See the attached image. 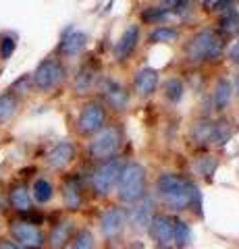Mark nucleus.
Masks as SVG:
<instances>
[{"label": "nucleus", "mask_w": 239, "mask_h": 249, "mask_svg": "<svg viewBox=\"0 0 239 249\" xmlns=\"http://www.w3.org/2000/svg\"><path fill=\"white\" fill-rule=\"evenodd\" d=\"M121 170H123V162L119 158H110V160L100 162V164L92 170L90 177H88L90 189L94 191L96 196H100V197L109 196L110 191L117 189Z\"/></svg>", "instance_id": "nucleus-3"}, {"label": "nucleus", "mask_w": 239, "mask_h": 249, "mask_svg": "<svg viewBox=\"0 0 239 249\" xmlns=\"http://www.w3.org/2000/svg\"><path fill=\"white\" fill-rule=\"evenodd\" d=\"M165 96L171 100L173 104H177L183 98V83L179 79H175V77L173 79H168L166 85H165Z\"/></svg>", "instance_id": "nucleus-30"}, {"label": "nucleus", "mask_w": 239, "mask_h": 249, "mask_svg": "<svg viewBox=\"0 0 239 249\" xmlns=\"http://www.w3.org/2000/svg\"><path fill=\"white\" fill-rule=\"evenodd\" d=\"M29 88H32V77L23 75V77H19V79L11 85V89H9V91L13 93V96H17V93H27Z\"/></svg>", "instance_id": "nucleus-33"}, {"label": "nucleus", "mask_w": 239, "mask_h": 249, "mask_svg": "<svg viewBox=\"0 0 239 249\" xmlns=\"http://www.w3.org/2000/svg\"><path fill=\"white\" fill-rule=\"evenodd\" d=\"M175 37H177V31L175 29L160 25V27H156L150 34V42L152 44H165V42H173Z\"/></svg>", "instance_id": "nucleus-29"}, {"label": "nucleus", "mask_w": 239, "mask_h": 249, "mask_svg": "<svg viewBox=\"0 0 239 249\" xmlns=\"http://www.w3.org/2000/svg\"><path fill=\"white\" fill-rule=\"evenodd\" d=\"M137 42H140V25L131 23V25L123 31L121 40L117 42V48H114V56L119 60H125L131 56V52L137 48Z\"/></svg>", "instance_id": "nucleus-17"}, {"label": "nucleus", "mask_w": 239, "mask_h": 249, "mask_svg": "<svg viewBox=\"0 0 239 249\" xmlns=\"http://www.w3.org/2000/svg\"><path fill=\"white\" fill-rule=\"evenodd\" d=\"M222 2H225V0H202L204 9H208V11H217Z\"/></svg>", "instance_id": "nucleus-35"}, {"label": "nucleus", "mask_w": 239, "mask_h": 249, "mask_svg": "<svg viewBox=\"0 0 239 249\" xmlns=\"http://www.w3.org/2000/svg\"><path fill=\"white\" fill-rule=\"evenodd\" d=\"M221 29L227 36H235L239 34V13L233 4H229V9L221 15Z\"/></svg>", "instance_id": "nucleus-25"}, {"label": "nucleus", "mask_w": 239, "mask_h": 249, "mask_svg": "<svg viewBox=\"0 0 239 249\" xmlns=\"http://www.w3.org/2000/svg\"><path fill=\"white\" fill-rule=\"evenodd\" d=\"M121 147V135L114 127H104L100 129L96 135H92V142L88 145V152L92 156V160H98V162H104V160H110L117 156Z\"/></svg>", "instance_id": "nucleus-5"}, {"label": "nucleus", "mask_w": 239, "mask_h": 249, "mask_svg": "<svg viewBox=\"0 0 239 249\" xmlns=\"http://www.w3.org/2000/svg\"><path fill=\"white\" fill-rule=\"evenodd\" d=\"M194 168H196L198 175H202L206 178V181H212V177H214V173H217V168H219V160L214 158V156H210V154L198 156V158L194 160Z\"/></svg>", "instance_id": "nucleus-23"}, {"label": "nucleus", "mask_w": 239, "mask_h": 249, "mask_svg": "<svg viewBox=\"0 0 239 249\" xmlns=\"http://www.w3.org/2000/svg\"><path fill=\"white\" fill-rule=\"evenodd\" d=\"M156 85H158V73H156V69L144 67V69L137 71L135 81H133V88H135V91L140 93L142 98L152 96V93L156 91Z\"/></svg>", "instance_id": "nucleus-19"}, {"label": "nucleus", "mask_w": 239, "mask_h": 249, "mask_svg": "<svg viewBox=\"0 0 239 249\" xmlns=\"http://www.w3.org/2000/svg\"><path fill=\"white\" fill-rule=\"evenodd\" d=\"M69 249H96V237L90 229H81L73 232V239L69 243Z\"/></svg>", "instance_id": "nucleus-26"}, {"label": "nucleus", "mask_w": 239, "mask_h": 249, "mask_svg": "<svg viewBox=\"0 0 239 249\" xmlns=\"http://www.w3.org/2000/svg\"><path fill=\"white\" fill-rule=\"evenodd\" d=\"M222 52V37L212 29H202L189 40L185 54L194 62H206L214 60Z\"/></svg>", "instance_id": "nucleus-4"}, {"label": "nucleus", "mask_w": 239, "mask_h": 249, "mask_svg": "<svg viewBox=\"0 0 239 249\" xmlns=\"http://www.w3.org/2000/svg\"><path fill=\"white\" fill-rule=\"evenodd\" d=\"M75 158V145L71 142H58L52 150L46 154V164L52 170H63Z\"/></svg>", "instance_id": "nucleus-14"}, {"label": "nucleus", "mask_w": 239, "mask_h": 249, "mask_svg": "<svg viewBox=\"0 0 239 249\" xmlns=\"http://www.w3.org/2000/svg\"><path fill=\"white\" fill-rule=\"evenodd\" d=\"M191 239H194V232H191L189 224L181 220V218H175V229H173V247L175 249H185L191 245Z\"/></svg>", "instance_id": "nucleus-22"}, {"label": "nucleus", "mask_w": 239, "mask_h": 249, "mask_svg": "<svg viewBox=\"0 0 239 249\" xmlns=\"http://www.w3.org/2000/svg\"><path fill=\"white\" fill-rule=\"evenodd\" d=\"M9 237L21 249H44L46 245V237L42 229L32 220H11Z\"/></svg>", "instance_id": "nucleus-6"}, {"label": "nucleus", "mask_w": 239, "mask_h": 249, "mask_svg": "<svg viewBox=\"0 0 239 249\" xmlns=\"http://www.w3.org/2000/svg\"><path fill=\"white\" fill-rule=\"evenodd\" d=\"M191 135L204 145H219L221 147L231 139V129H229V123H225V121H217V123L210 121V123L196 124Z\"/></svg>", "instance_id": "nucleus-8"}, {"label": "nucleus", "mask_w": 239, "mask_h": 249, "mask_svg": "<svg viewBox=\"0 0 239 249\" xmlns=\"http://www.w3.org/2000/svg\"><path fill=\"white\" fill-rule=\"evenodd\" d=\"M73 239V222L71 220H58L55 227L50 229L48 237H46V245L50 249H65L69 247Z\"/></svg>", "instance_id": "nucleus-15"}, {"label": "nucleus", "mask_w": 239, "mask_h": 249, "mask_svg": "<svg viewBox=\"0 0 239 249\" xmlns=\"http://www.w3.org/2000/svg\"><path fill=\"white\" fill-rule=\"evenodd\" d=\"M152 218H154V204L150 199H144V204H137L127 212V222L135 231H148Z\"/></svg>", "instance_id": "nucleus-16"}, {"label": "nucleus", "mask_w": 239, "mask_h": 249, "mask_svg": "<svg viewBox=\"0 0 239 249\" xmlns=\"http://www.w3.org/2000/svg\"><path fill=\"white\" fill-rule=\"evenodd\" d=\"M231 98H233V85H231L227 79H221L217 83V88H214V106H217V110H225V108L231 104Z\"/></svg>", "instance_id": "nucleus-24"}, {"label": "nucleus", "mask_w": 239, "mask_h": 249, "mask_svg": "<svg viewBox=\"0 0 239 249\" xmlns=\"http://www.w3.org/2000/svg\"><path fill=\"white\" fill-rule=\"evenodd\" d=\"M173 229H175V216L168 214H154L148 232L156 241L158 247H173Z\"/></svg>", "instance_id": "nucleus-11"}, {"label": "nucleus", "mask_w": 239, "mask_h": 249, "mask_svg": "<svg viewBox=\"0 0 239 249\" xmlns=\"http://www.w3.org/2000/svg\"><path fill=\"white\" fill-rule=\"evenodd\" d=\"M15 48H17V36L11 34V31H4L0 36V58L9 60L15 54Z\"/></svg>", "instance_id": "nucleus-28"}, {"label": "nucleus", "mask_w": 239, "mask_h": 249, "mask_svg": "<svg viewBox=\"0 0 239 249\" xmlns=\"http://www.w3.org/2000/svg\"><path fill=\"white\" fill-rule=\"evenodd\" d=\"M29 193H32V199L36 201V204H48V201L55 197V187H52V183L48 181V178H36L34 185H32V189H29Z\"/></svg>", "instance_id": "nucleus-21"}, {"label": "nucleus", "mask_w": 239, "mask_h": 249, "mask_svg": "<svg viewBox=\"0 0 239 249\" xmlns=\"http://www.w3.org/2000/svg\"><path fill=\"white\" fill-rule=\"evenodd\" d=\"M229 56H231V60L239 65V42H235V46L231 48V54H229Z\"/></svg>", "instance_id": "nucleus-36"}, {"label": "nucleus", "mask_w": 239, "mask_h": 249, "mask_svg": "<svg viewBox=\"0 0 239 249\" xmlns=\"http://www.w3.org/2000/svg\"><path fill=\"white\" fill-rule=\"evenodd\" d=\"M106 110L100 102H90L81 108L79 119H77V131L81 135H96L100 129H104Z\"/></svg>", "instance_id": "nucleus-10"}, {"label": "nucleus", "mask_w": 239, "mask_h": 249, "mask_svg": "<svg viewBox=\"0 0 239 249\" xmlns=\"http://www.w3.org/2000/svg\"><path fill=\"white\" fill-rule=\"evenodd\" d=\"M102 91H104V98H106V102H109L112 108H117V110H123V108L127 106V91H125V88H123L121 83H117V81H106L104 83V88H102Z\"/></svg>", "instance_id": "nucleus-20"}, {"label": "nucleus", "mask_w": 239, "mask_h": 249, "mask_svg": "<svg viewBox=\"0 0 239 249\" xmlns=\"http://www.w3.org/2000/svg\"><path fill=\"white\" fill-rule=\"evenodd\" d=\"M86 46H88V36L75 27H69L65 29L63 37H60L58 52L65 54V56H77V54H81L86 50Z\"/></svg>", "instance_id": "nucleus-13"}, {"label": "nucleus", "mask_w": 239, "mask_h": 249, "mask_svg": "<svg viewBox=\"0 0 239 249\" xmlns=\"http://www.w3.org/2000/svg\"><path fill=\"white\" fill-rule=\"evenodd\" d=\"M127 229V210H123L119 206L106 208L102 216H100V232L106 241L119 239Z\"/></svg>", "instance_id": "nucleus-9"}, {"label": "nucleus", "mask_w": 239, "mask_h": 249, "mask_svg": "<svg viewBox=\"0 0 239 249\" xmlns=\"http://www.w3.org/2000/svg\"><path fill=\"white\" fill-rule=\"evenodd\" d=\"M94 79H96V75L92 73V71H83L79 73V77H77V81H75V89L79 91V93H86L92 85H94Z\"/></svg>", "instance_id": "nucleus-31"}, {"label": "nucleus", "mask_w": 239, "mask_h": 249, "mask_svg": "<svg viewBox=\"0 0 239 249\" xmlns=\"http://www.w3.org/2000/svg\"><path fill=\"white\" fill-rule=\"evenodd\" d=\"M166 17H168V9H160V6H150V9L142 15V19L146 23H160Z\"/></svg>", "instance_id": "nucleus-32"}, {"label": "nucleus", "mask_w": 239, "mask_h": 249, "mask_svg": "<svg viewBox=\"0 0 239 249\" xmlns=\"http://www.w3.org/2000/svg\"><path fill=\"white\" fill-rule=\"evenodd\" d=\"M15 112H17V96H13L11 91H6L0 96V124L11 121Z\"/></svg>", "instance_id": "nucleus-27"}, {"label": "nucleus", "mask_w": 239, "mask_h": 249, "mask_svg": "<svg viewBox=\"0 0 239 249\" xmlns=\"http://www.w3.org/2000/svg\"><path fill=\"white\" fill-rule=\"evenodd\" d=\"M6 199H9V206L15 210V212H19V214L32 212L34 199H32V193H29V189L23 183L21 185H13Z\"/></svg>", "instance_id": "nucleus-18"}, {"label": "nucleus", "mask_w": 239, "mask_h": 249, "mask_svg": "<svg viewBox=\"0 0 239 249\" xmlns=\"http://www.w3.org/2000/svg\"><path fill=\"white\" fill-rule=\"evenodd\" d=\"M117 196L123 204H137L146 196V170L142 164L137 162L123 164L117 183Z\"/></svg>", "instance_id": "nucleus-2"}, {"label": "nucleus", "mask_w": 239, "mask_h": 249, "mask_svg": "<svg viewBox=\"0 0 239 249\" xmlns=\"http://www.w3.org/2000/svg\"><path fill=\"white\" fill-rule=\"evenodd\" d=\"M60 196H63V204L67 210H79L83 204V181L79 175H69L63 185H60Z\"/></svg>", "instance_id": "nucleus-12"}, {"label": "nucleus", "mask_w": 239, "mask_h": 249, "mask_svg": "<svg viewBox=\"0 0 239 249\" xmlns=\"http://www.w3.org/2000/svg\"><path fill=\"white\" fill-rule=\"evenodd\" d=\"M65 75H67V71H65L63 62L56 58H46L36 67V71L32 75V83L37 89L50 91L65 79Z\"/></svg>", "instance_id": "nucleus-7"}, {"label": "nucleus", "mask_w": 239, "mask_h": 249, "mask_svg": "<svg viewBox=\"0 0 239 249\" xmlns=\"http://www.w3.org/2000/svg\"><path fill=\"white\" fill-rule=\"evenodd\" d=\"M156 197L160 204L166 206L171 212H183V210H196L202 216V191L187 178L175 173H165L156 178L154 185Z\"/></svg>", "instance_id": "nucleus-1"}, {"label": "nucleus", "mask_w": 239, "mask_h": 249, "mask_svg": "<svg viewBox=\"0 0 239 249\" xmlns=\"http://www.w3.org/2000/svg\"><path fill=\"white\" fill-rule=\"evenodd\" d=\"M0 249H21L11 237H0Z\"/></svg>", "instance_id": "nucleus-34"}]
</instances>
